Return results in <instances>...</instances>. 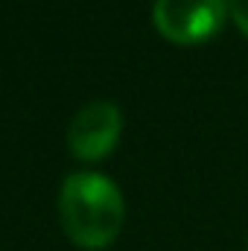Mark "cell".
Returning a JSON list of instances; mask_svg holds the SVG:
<instances>
[{
  "label": "cell",
  "instance_id": "6da1fadb",
  "mask_svg": "<svg viewBox=\"0 0 248 251\" xmlns=\"http://www.w3.org/2000/svg\"><path fill=\"white\" fill-rule=\"evenodd\" d=\"M59 219L79 249H105L123 228V193L102 173H70L59 193Z\"/></svg>",
  "mask_w": 248,
  "mask_h": 251
},
{
  "label": "cell",
  "instance_id": "7a4b0ae2",
  "mask_svg": "<svg viewBox=\"0 0 248 251\" xmlns=\"http://www.w3.org/2000/svg\"><path fill=\"white\" fill-rule=\"evenodd\" d=\"M228 0H155L152 21L158 32L175 44H198L219 32Z\"/></svg>",
  "mask_w": 248,
  "mask_h": 251
},
{
  "label": "cell",
  "instance_id": "3957f363",
  "mask_svg": "<svg viewBox=\"0 0 248 251\" xmlns=\"http://www.w3.org/2000/svg\"><path fill=\"white\" fill-rule=\"evenodd\" d=\"M120 131H123L120 108L108 100H97V102H88L85 108H79L76 117L70 120L67 146L82 161H99L114 149Z\"/></svg>",
  "mask_w": 248,
  "mask_h": 251
},
{
  "label": "cell",
  "instance_id": "277c9868",
  "mask_svg": "<svg viewBox=\"0 0 248 251\" xmlns=\"http://www.w3.org/2000/svg\"><path fill=\"white\" fill-rule=\"evenodd\" d=\"M228 9H231L237 26L248 35V0H228Z\"/></svg>",
  "mask_w": 248,
  "mask_h": 251
},
{
  "label": "cell",
  "instance_id": "5b68a950",
  "mask_svg": "<svg viewBox=\"0 0 248 251\" xmlns=\"http://www.w3.org/2000/svg\"><path fill=\"white\" fill-rule=\"evenodd\" d=\"M246 251H248V243H246Z\"/></svg>",
  "mask_w": 248,
  "mask_h": 251
}]
</instances>
